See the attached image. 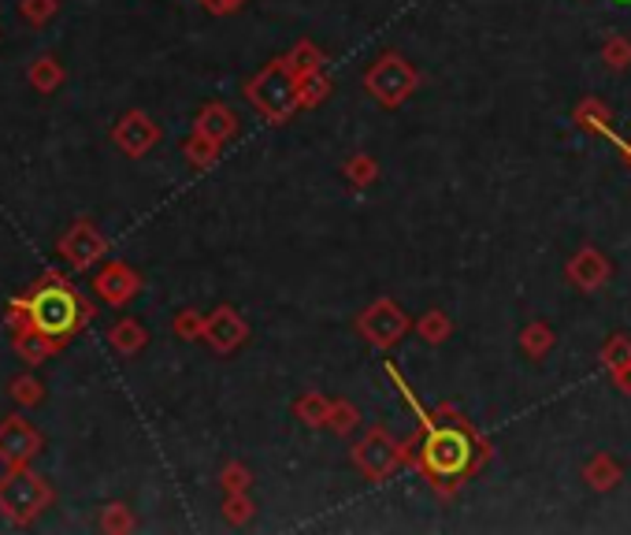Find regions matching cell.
Wrapping results in <instances>:
<instances>
[{
	"mask_svg": "<svg viewBox=\"0 0 631 535\" xmlns=\"http://www.w3.org/2000/svg\"><path fill=\"white\" fill-rule=\"evenodd\" d=\"M491 458V446L479 439V432L453 406H439L431 424L424 427V439H408V465L428 476L439 495H453L479 465Z\"/></svg>",
	"mask_w": 631,
	"mask_h": 535,
	"instance_id": "6da1fadb",
	"label": "cell"
},
{
	"mask_svg": "<svg viewBox=\"0 0 631 535\" xmlns=\"http://www.w3.org/2000/svg\"><path fill=\"white\" fill-rule=\"evenodd\" d=\"M93 320H97V306L67 279L64 272H41L38 279H34L23 294H15L4 309L8 332L30 327V332H41L64 346L75 343Z\"/></svg>",
	"mask_w": 631,
	"mask_h": 535,
	"instance_id": "7a4b0ae2",
	"label": "cell"
},
{
	"mask_svg": "<svg viewBox=\"0 0 631 535\" xmlns=\"http://www.w3.org/2000/svg\"><path fill=\"white\" fill-rule=\"evenodd\" d=\"M245 101L253 104V112L261 120H268L272 127H287L298 109V75L290 71L287 57H272L256 75L245 78L242 86Z\"/></svg>",
	"mask_w": 631,
	"mask_h": 535,
	"instance_id": "3957f363",
	"label": "cell"
},
{
	"mask_svg": "<svg viewBox=\"0 0 631 535\" xmlns=\"http://www.w3.org/2000/svg\"><path fill=\"white\" fill-rule=\"evenodd\" d=\"M56 502V487L30 465H12L0 472V517L12 528H30Z\"/></svg>",
	"mask_w": 631,
	"mask_h": 535,
	"instance_id": "277c9868",
	"label": "cell"
},
{
	"mask_svg": "<svg viewBox=\"0 0 631 535\" xmlns=\"http://www.w3.org/2000/svg\"><path fill=\"white\" fill-rule=\"evenodd\" d=\"M420 83H424V75L416 71L413 60H405L402 52H394V49L376 57L368 64V71H364V89H368L371 101L387 112L402 109L408 97L420 89Z\"/></svg>",
	"mask_w": 631,
	"mask_h": 535,
	"instance_id": "5b68a950",
	"label": "cell"
},
{
	"mask_svg": "<svg viewBox=\"0 0 631 535\" xmlns=\"http://www.w3.org/2000/svg\"><path fill=\"white\" fill-rule=\"evenodd\" d=\"M350 461L368 484H387L397 469L408 465V443L394 439L383 424H371L368 432L350 446Z\"/></svg>",
	"mask_w": 631,
	"mask_h": 535,
	"instance_id": "8992f818",
	"label": "cell"
},
{
	"mask_svg": "<svg viewBox=\"0 0 631 535\" xmlns=\"http://www.w3.org/2000/svg\"><path fill=\"white\" fill-rule=\"evenodd\" d=\"M353 327H357V335L371 350H394L413 332V320H408V312L394 298H376L353 316Z\"/></svg>",
	"mask_w": 631,
	"mask_h": 535,
	"instance_id": "52a82bcc",
	"label": "cell"
},
{
	"mask_svg": "<svg viewBox=\"0 0 631 535\" xmlns=\"http://www.w3.org/2000/svg\"><path fill=\"white\" fill-rule=\"evenodd\" d=\"M109 249H112L109 235H104V231L86 216H78L75 223H71L64 235H60V242H56V253L64 257L75 272H90V268H97L104 257H109Z\"/></svg>",
	"mask_w": 631,
	"mask_h": 535,
	"instance_id": "ba28073f",
	"label": "cell"
},
{
	"mask_svg": "<svg viewBox=\"0 0 631 535\" xmlns=\"http://www.w3.org/2000/svg\"><path fill=\"white\" fill-rule=\"evenodd\" d=\"M160 138H164V130L146 109H130L112 123V146L130 160L149 157L160 146Z\"/></svg>",
	"mask_w": 631,
	"mask_h": 535,
	"instance_id": "9c48e42d",
	"label": "cell"
},
{
	"mask_svg": "<svg viewBox=\"0 0 631 535\" xmlns=\"http://www.w3.org/2000/svg\"><path fill=\"white\" fill-rule=\"evenodd\" d=\"M146 290V275L127 261H101L93 272V294L112 309H123Z\"/></svg>",
	"mask_w": 631,
	"mask_h": 535,
	"instance_id": "30bf717a",
	"label": "cell"
},
{
	"mask_svg": "<svg viewBox=\"0 0 631 535\" xmlns=\"http://www.w3.org/2000/svg\"><path fill=\"white\" fill-rule=\"evenodd\" d=\"M46 450V435L38 432L23 413H8L0 421V465H30L38 453Z\"/></svg>",
	"mask_w": 631,
	"mask_h": 535,
	"instance_id": "8fae6325",
	"label": "cell"
},
{
	"mask_svg": "<svg viewBox=\"0 0 631 535\" xmlns=\"http://www.w3.org/2000/svg\"><path fill=\"white\" fill-rule=\"evenodd\" d=\"M201 343L209 346L212 353L230 357L235 350H242L249 343V320L235 306H216L212 312H204V335Z\"/></svg>",
	"mask_w": 631,
	"mask_h": 535,
	"instance_id": "7c38bea8",
	"label": "cell"
},
{
	"mask_svg": "<svg viewBox=\"0 0 631 535\" xmlns=\"http://www.w3.org/2000/svg\"><path fill=\"white\" fill-rule=\"evenodd\" d=\"M190 130H198V134H204V138L227 146V141L238 138V130H242V120H238L235 109L224 104V101H204L201 109H198V115H193Z\"/></svg>",
	"mask_w": 631,
	"mask_h": 535,
	"instance_id": "4fadbf2b",
	"label": "cell"
},
{
	"mask_svg": "<svg viewBox=\"0 0 631 535\" xmlns=\"http://www.w3.org/2000/svg\"><path fill=\"white\" fill-rule=\"evenodd\" d=\"M67 346L56 343V338L41 335V332H30V327H20V332H12V353L20 357L26 369H41L46 361H52L56 353H64Z\"/></svg>",
	"mask_w": 631,
	"mask_h": 535,
	"instance_id": "5bb4252c",
	"label": "cell"
},
{
	"mask_svg": "<svg viewBox=\"0 0 631 535\" xmlns=\"http://www.w3.org/2000/svg\"><path fill=\"white\" fill-rule=\"evenodd\" d=\"M104 338H109V350H112V353H119V357H138V353L149 346L146 324H141V320H135V316L115 320L109 332H104Z\"/></svg>",
	"mask_w": 631,
	"mask_h": 535,
	"instance_id": "9a60e30c",
	"label": "cell"
},
{
	"mask_svg": "<svg viewBox=\"0 0 631 535\" xmlns=\"http://www.w3.org/2000/svg\"><path fill=\"white\" fill-rule=\"evenodd\" d=\"M568 279H572L580 290H598L602 283L609 279L606 257H602L598 249H583V253H576L572 264H568Z\"/></svg>",
	"mask_w": 631,
	"mask_h": 535,
	"instance_id": "2e32d148",
	"label": "cell"
},
{
	"mask_svg": "<svg viewBox=\"0 0 631 535\" xmlns=\"http://www.w3.org/2000/svg\"><path fill=\"white\" fill-rule=\"evenodd\" d=\"M26 83L38 89V94H56V89L67 83V67L60 64L56 52H41V57H34L30 67H26Z\"/></svg>",
	"mask_w": 631,
	"mask_h": 535,
	"instance_id": "e0dca14e",
	"label": "cell"
},
{
	"mask_svg": "<svg viewBox=\"0 0 631 535\" xmlns=\"http://www.w3.org/2000/svg\"><path fill=\"white\" fill-rule=\"evenodd\" d=\"M282 57H287V64H290V71L298 78H305V75H313V71L327 67V52L319 49L316 41H308V38H301L298 45H290V52H282Z\"/></svg>",
	"mask_w": 631,
	"mask_h": 535,
	"instance_id": "ac0fdd59",
	"label": "cell"
},
{
	"mask_svg": "<svg viewBox=\"0 0 631 535\" xmlns=\"http://www.w3.org/2000/svg\"><path fill=\"white\" fill-rule=\"evenodd\" d=\"M335 94V78L324 71H313V75L298 78V109L308 112V109H319V104L327 101V97Z\"/></svg>",
	"mask_w": 631,
	"mask_h": 535,
	"instance_id": "d6986e66",
	"label": "cell"
},
{
	"mask_svg": "<svg viewBox=\"0 0 631 535\" xmlns=\"http://www.w3.org/2000/svg\"><path fill=\"white\" fill-rule=\"evenodd\" d=\"M327 413H331V398L324 390H305V395L293 401V416L305 427H313V432L327 427Z\"/></svg>",
	"mask_w": 631,
	"mask_h": 535,
	"instance_id": "ffe728a7",
	"label": "cell"
},
{
	"mask_svg": "<svg viewBox=\"0 0 631 535\" xmlns=\"http://www.w3.org/2000/svg\"><path fill=\"white\" fill-rule=\"evenodd\" d=\"M219 153H224V146L212 141V138H204V134H198V130H190V138L182 141V157H186V164H190L193 172H209V167L219 160Z\"/></svg>",
	"mask_w": 631,
	"mask_h": 535,
	"instance_id": "44dd1931",
	"label": "cell"
},
{
	"mask_svg": "<svg viewBox=\"0 0 631 535\" xmlns=\"http://www.w3.org/2000/svg\"><path fill=\"white\" fill-rule=\"evenodd\" d=\"M342 178L353 186V190H368L379 178V160L371 153H350L342 160Z\"/></svg>",
	"mask_w": 631,
	"mask_h": 535,
	"instance_id": "7402d4cb",
	"label": "cell"
},
{
	"mask_svg": "<svg viewBox=\"0 0 631 535\" xmlns=\"http://www.w3.org/2000/svg\"><path fill=\"white\" fill-rule=\"evenodd\" d=\"M97 528L104 535H127L138 528V517L127 502H104L101 513H97Z\"/></svg>",
	"mask_w": 631,
	"mask_h": 535,
	"instance_id": "603a6c76",
	"label": "cell"
},
{
	"mask_svg": "<svg viewBox=\"0 0 631 535\" xmlns=\"http://www.w3.org/2000/svg\"><path fill=\"white\" fill-rule=\"evenodd\" d=\"M8 395H12V401L20 409H34L46 401V383L34 376V372H20V376L8 380Z\"/></svg>",
	"mask_w": 631,
	"mask_h": 535,
	"instance_id": "cb8c5ba5",
	"label": "cell"
},
{
	"mask_svg": "<svg viewBox=\"0 0 631 535\" xmlns=\"http://www.w3.org/2000/svg\"><path fill=\"white\" fill-rule=\"evenodd\" d=\"M327 427H331V435H339V439H350L361 427V409L353 406L350 398H335L331 413H327Z\"/></svg>",
	"mask_w": 631,
	"mask_h": 535,
	"instance_id": "d4e9b609",
	"label": "cell"
},
{
	"mask_svg": "<svg viewBox=\"0 0 631 535\" xmlns=\"http://www.w3.org/2000/svg\"><path fill=\"white\" fill-rule=\"evenodd\" d=\"M413 327H416V335H420L428 346H442L453 335V320L442 309H428Z\"/></svg>",
	"mask_w": 631,
	"mask_h": 535,
	"instance_id": "484cf974",
	"label": "cell"
},
{
	"mask_svg": "<svg viewBox=\"0 0 631 535\" xmlns=\"http://www.w3.org/2000/svg\"><path fill=\"white\" fill-rule=\"evenodd\" d=\"M219 513H224L227 524H235V528H242L256 517V502L249 498V490H224V506H219Z\"/></svg>",
	"mask_w": 631,
	"mask_h": 535,
	"instance_id": "4316f807",
	"label": "cell"
},
{
	"mask_svg": "<svg viewBox=\"0 0 631 535\" xmlns=\"http://www.w3.org/2000/svg\"><path fill=\"white\" fill-rule=\"evenodd\" d=\"M583 476L591 480V487L609 490V487H617V484H620V465L609 458V453H594V458L586 461Z\"/></svg>",
	"mask_w": 631,
	"mask_h": 535,
	"instance_id": "83f0119b",
	"label": "cell"
},
{
	"mask_svg": "<svg viewBox=\"0 0 631 535\" xmlns=\"http://www.w3.org/2000/svg\"><path fill=\"white\" fill-rule=\"evenodd\" d=\"M520 350L531 357V361H542L550 350H554V332L546 324H528L520 332Z\"/></svg>",
	"mask_w": 631,
	"mask_h": 535,
	"instance_id": "f1b7e54d",
	"label": "cell"
},
{
	"mask_svg": "<svg viewBox=\"0 0 631 535\" xmlns=\"http://www.w3.org/2000/svg\"><path fill=\"white\" fill-rule=\"evenodd\" d=\"M60 15V0H20V20L34 30L49 26Z\"/></svg>",
	"mask_w": 631,
	"mask_h": 535,
	"instance_id": "f546056e",
	"label": "cell"
},
{
	"mask_svg": "<svg viewBox=\"0 0 631 535\" xmlns=\"http://www.w3.org/2000/svg\"><path fill=\"white\" fill-rule=\"evenodd\" d=\"M172 332H175V338H182V343H201L204 312L201 309H179L172 316Z\"/></svg>",
	"mask_w": 631,
	"mask_h": 535,
	"instance_id": "4dcf8cb0",
	"label": "cell"
},
{
	"mask_svg": "<svg viewBox=\"0 0 631 535\" xmlns=\"http://www.w3.org/2000/svg\"><path fill=\"white\" fill-rule=\"evenodd\" d=\"M219 487L224 490H249L253 487V469L245 461H224L219 469Z\"/></svg>",
	"mask_w": 631,
	"mask_h": 535,
	"instance_id": "1f68e13d",
	"label": "cell"
},
{
	"mask_svg": "<svg viewBox=\"0 0 631 535\" xmlns=\"http://www.w3.org/2000/svg\"><path fill=\"white\" fill-rule=\"evenodd\" d=\"M602 57H606V64L609 67H628L631 64V41L628 38H617V34H613V38L606 41V49H602Z\"/></svg>",
	"mask_w": 631,
	"mask_h": 535,
	"instance_id": "d6a6232c",
	"label": "cell"
},
{
	"mask_svg": "<svg viewBox=\"0 0 631 535\" xmlns=\"http://www.w3.org/2000/svg\"><path fill=\"white\" fill-rule=\"evenodd\" d=\"M602 361L609 364V372L613 369H624V364H631V343H628V338H613L606 350H602Z\"/></svg>",
	"mask_w": 631,
	"mask_h": 535,
	"instance_id": "836d02e7",
	"label": "cell"
},
{
	"mask_svg": "<svg viewBox=\"0 0 631 535\" xmlns=\"http://www.w3.org/2000/svg\"><path fill=\"white\" fill-rule=\"evenodd\" d=\"M198 4H201L209 15H216V20H227V15L242 12V8L249 4V0H198Z\"/></svg>",
	"mask_w": 631,
	"mask_h": 535,
	"instance_id": "e575fe53",
	"label": "cell"
},
{
	"mask_svg": "<svg viewBox=\"0 0 631 535\" xmlns=\"http://www.w3.org/2000/svg\"><path fill=\"white\" fill-rule=\"evenodd\" d=\"M576 115H580V123H586V127H598V123L606 120V109H602V104H594V101H586Z\"/></svg>",
	"mask_w": 631,
	"mask_h": 535,
	"instance_id": "d590c367",
	"label": "cell"
},
{
	"mask_svg": "<svg viewBox=\"0 0 631 535\" xmlns=\"http://www.w3.org/2000/svg\"><path fill=\"white\" fill-rule=\"evenodd\" d=\"M613 383H617L624 395H631V364H624V369H613Z\"/></svg>",
	"mask_w": 631,
	"mask_h": 535,
	"instance_id": "8d00e7d4",
	"label": "cell"
}]
</instances>
